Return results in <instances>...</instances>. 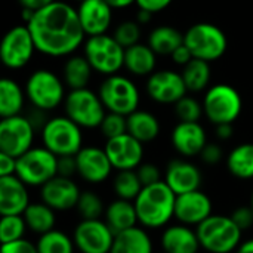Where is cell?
Segmentation results:
<instances>
[{"label":"cell","mask_w":253,"mask_h":253,"mask_svg":"<svg viewBox=\"0 0 253 253\" xmlns=\"http://www.w3.org/2000/svg\"><path fill=\"white\" fill-rule=\"evenodd\" d=\"M25 25L31 31L37 50L50 58L71 56L84 44L86 34L77 9L62 0L36 10L31 21Z\"/></svg>","instance_id":"cell-1"},{"label":"cell","mask_w":253,"mask_h":253,"mask_svg":"<svg viewBox=\"0 0 253 253\" xmlns=\"http://www.w3.org/2000/svg\"><path fill=\"white\" fill-rule=\"evenodd\" d=\"M133 203L139 224L144 228H163L175 218L176 194L165 179L144 187Z\"/></svg>","instance_id":"cell-2"},{"label":"cell","mask_w":253,"mask_h":253,"mask_svg":"<svg viewBox=\"0 0 253 253\" xmlns=\"http://www.w3.org/2000/svg\"><path fill=\"white\" fill-rule=\"evenodd\" d=\"M196 231L202 249L209 253L236 252L242 243L243 234L233 218L225 215H211L196 227Z\"/></svg>","instance_id":"cell-3"},{"label":"cell","mask_w":253,"mask_h":253,"mask_svg":"<svg viewBox=\"0 0 253 253\" xmlns=\"http://www.w3.org/2000/svg\"><path fill=\"white\" fill-rule=\"evenodd\" d=\"M25 95L36 110L42 113L52 111L65 101V83L53 71L40 68L27 79Z\"/></svg>","instance_id":"cell-4"},{"label":"cell","mask_w":253,"mask_h":253,"mask_svg":"<svg viewBox=\"0 0 253 253\" xmlns=\"http://www.w3.org/2000/svg\"><path fill=\"white\" fill-rule=\"evenodd\" d=\"M42 144L55 156H76L83 148L82 127L67 116H56L42 126Z\"/></svg>","instance_id":"cell-5"},{"label":"cell","mask_w":253,"mask_h":253,"mask_svg":"<svg viewBox=\"0 0 253 253\" xmlns=\"http://www.w3.org/2000/svg\"><path fill=\"white\" fill-rule=\"evenodd\" d=\"M184 44L190 49L193 58L206 62L221 59L228 49V39L222 28L211 22H197L184 34Z\"/></svg>","instance_id":"cell-6"},{"label":"cell","mask_w":253,"mask_h":253,"mask_svg":"<svg viewBox=\"0 0 253 253\" xmlns=\"http://www.w3.org/2000/svg\"><path fill=\"white\" fill-rule=\"evenodd\" d=\"M125 47L114 36L99 34L84 40L83 55L87 58L93 71L107 76L117 74L125 67Z\"/></svg>","instance_id":"cell-7"},{"label":"cell","mask_w":253,"mask_h":253,"mask_svg":"<svg viewBox=\"0 0 253 253\" xmlns=\"http://www.w3.org/2000/svg\"><path fill=\"white\" fill-rule=\"evenodd\" d=\"M64 110L65 116L82 129L99 127L108 113L99 93L90 90L89 87L70 90L64 101Z\"/></svg>","instance_id":"cell-8"},{"label":"cell","mask_w":253,"mask_h":253,"mask_svg":"<svg viewBox=\"0 0 253 253\" xmlns=\"http://www.w3.org/2000/svg\"><path fill=\"white\" fill-rule=\"evenodd\" d=\"M243 110V101L236 87L227 83H216L208 89L203 98V111L213 125L234 123Z\"/></svg>","instance_id":"cell-9"},{"label":"cell","mask_w":253,"mask_h":253,"mask_svg":"<svg viewBox=\"0 0 253 253\" xmlns=\"http://www.w3.org/2000/svg\"><path fill=\"white\" fill-rule=\"evenodd\" d=\"M107 111L129 116L138 110L141 95L133 80L122 74L107 76L98 90Z\"/></svg>","instance_id":"cell-10"},{"label":"cell","mask_w":253,"mask_h":253,"mask_svg":"<svg viewBox=\"0 0 253 253\" xmlns=\"http://www.w3.org/2000/svg\"><path fill=\"white\" fill-rule=\"evenodd\" d=\"M28 187H43L58 175V156L46 147H33L16 159V173Z\"/></svg>","instance_id":"cell-11"},{"label":"cell","mask_w":253,"mask_h":253,"mask_svg":"<svg viewBox=\"0 0 253 253\" xmlns=\"http://www.w3.org/2000/svg\"><path fill=\"white\" fill-rule=\"evenodd\" d=\"M37 50L30 28L22 25L12 27L1 39L0 59L9 70H21L28 65Z\"/></svg>","instance_id":"cell-12"},{"label":"cell","mask_w":253,"mask_h":253,"mask_svg":"<svg viewBox=\"0 0 253 253\" xmlns=\"http://www.w3.org/2000/svg\"><path fill=\"white\" fill-rule=\"evenodd\" d=\"M36 126L30 117L21 114L1 119L0 122V151L15 159L33 148Z\"/></svg>","instance_id":"cell-13"},{"label":"cell","mask_w":253,"mask_h":253,"mask_svg":"<svg viewBox=\"0 0 253 253\" xmlns=\"http://www.w3.org/2000/svg\"><path fill=\"white\" fill-rule=\"evenodd\" d=\"M116 233L105 219H82L74 231L73 240L80 253H110Z\"/></svg>","instance_id":"cell-14"},{"label":"cell","mask_w":253,"mask_h":253,"mask_svg":"<svg viewBox=\"0 0 253 253\" xmlns=\"http://www.w3.org/2000/svg\"><path fill=\"white\" fill-rule=\"evenodd\" d=\"M147 95L157 104L175 105L188 92L182 74L173 70H159L148 76L145 84Z\"/></svg>","instance_id":"cell-15"},{"label":"cell","mask_w":253,"mask_h":253,"mask_svg":"<svg viewBox=\"0 0 253 253\" xmlns=\"http://www.w3.org/2000/svg\"><path fill=\"white\" fill-rule=\"evenodd\" d=\"M104 150L116 170H135L144 159V144L130 133L107 139Z\"/></svg>","instance_id":"cell-16"},{"label":"cell","mask_w":253,"mask_h":253,"mask_svg":"<svg viewBox=\"0 0 253 253\" xmlns=\"http://www.w3.org/2000/svg\"><path fill=\"white\" fill-rule=\"evenodd\" d=\"M77 175L89 184H101L107 181L114 170L107 153L99 147H83L76 154Z\"/></svg>","instance_id":"cell-17"},{"label":"cell","mask_w":253,"mask_h":253,"mask_svg":"<svg viewBox=\"0 0 253 253\" xmlns=\"http://www.w3.org/2000/svg\"><path fill=\"white\" fill-rule=\"evenodd\" d=\"M82 190L73 178L56 175L43 187H40V197L47 206L56 212H67L76 209Z\"/></svg>","instance_id":"cell-18"},{"label":"cell","mask_w":253,"mask_h":253,"mask_svg":"<svg viewBox=\"0 0 253 253\" xmlns=\"http://www.w3.org/2000/svg\"><path fill=\"white\" fill-rule=\"evenodd\" d=\"M212 208H213L212 200L206 193H203L202 190L190 191L176 196L175 218L181 224L197 227L203 221H206L211 215H213Z\"/></svg>","instance_id":"cell-19"},{"label":"cell","mask_w":253,"mask_h":253,"mask_svg":"<svg viewBox=\"0 0 253 253\" xmlns=\"http://www.w3.org/2000/svg\"><path fill=\"white\" fill-rule=\"evenodd\" d=\"M113 7L105 0H84L79 3L77 13L87 37L107 34L113 22Z\"/></svg>","instance_id":"cell-20"},{"label":"cell","mask_w":253,"mask_h":253,"mask_svg":"<svg viewBox=\"0 0 253 253\" xmlns=\"http://www.w3.org/2000/svg\"><path fill=\"white\" fill-rule=\"evenodd\" d=\"M170 142L182 157H196L206 147L208 135L199 122H179L172 130Z\"/></svg>","instance_id":"cell-21"},{"label":"cell","mask_w":253,"mask_h":253,"mask_svg":"<svg viewBox=\"0 0 253 253\" xmlns=\"http://www.w3.org/2000/svg\"><path fill=\"white\" fill-rule=\"evenodd\" d=\"M165 182L172 188L176 196H179L200 190L203 176L200 169L194 163L184 159H175L166 168Z\"/></svg>","instance_id":"cell-22"},{"label":"cell","mask_w":253,"mask_h":253,"mask_svg":"<svg viewBox=\"0 0 253 253\" xmlns=\"http://www.w3.org/2000/svg\"><path fill=\"white\" fill-rule=\"evenodd\" d=\"M28 185L16 175L0 176V213L24 215L30 206Z\"/></svg>","instance_id":"cell-23"},{"label":"cell","mask_w":253,"mask_h":253,"mask_svg":"<svg viewBox=\"0 0 253 253\" xmlns=\"http://www.w3.org/2000/svg\"><path fill=\"white\" fill-rule=\"evenodd\" d=\"M160 245L165 253H199L202 248L197 231L181 222L163 230Z\"/></svg>","instance_id":"cell-24"},{"label":"cell","mask_w":253,"mask_h":253,"mask_svg":"<svg viewBox=\"0 0 253 253\" xmlns=\"http://www.w3.org/2000/svg\"><path fill=\"white\" fill-rule=\"evenodd\" d=\"M157 65V53L144 43H136L125 50V68L138 77L151 76Z\"/></svg>","instance_id":"cell-25"},{"label":"cell","mask_w":253,"mask_h":253,"mask_svg":"<svg viewBox=\"0 0 253 253\" xmlns=\"http://www.w3.org/2000/svg\"><path fill=\"white\" fill-rule=\"evenodd\" d=\"M154 246L150 234L145 228L132 227L129 230L120 231L114 237V243L110 253H153Z\"/></svg>","instance_id":"cell-26"},{"label":"cell","mask_w":253,"mask_h":253,"mask_svg":"<svg viewBox=\"0 0 253 253\" xmlns=\"http://www.w3.org/2000/svg\"><path fill=\"white\" fill-rule=\"evenodd\" d=\"M104 219L116 234L136 227L139 222L135 203L123 199H116L105 208Z\"/></svg>","instance_id":"cell-27"},{"label":"cell","mask_w":253,"mask_h":253,"mask_svg":"<svg viewBox=\"0 0 253 253\" xmlns=\"http://www.w3.org/2000/svg\"><path fill=\"white\" fill-rule=\"evenodd\" d=\"M160 130L162 127L159 119L150 111L136 110L127 116V133H130L142 144L157 139Z\"/></svg>","instance_id":"cell-28"},{"label":"cell","mask_w":253,"mask_h":253,"mask_svg":"<svg viewBox=\"0 0 253 253\" xmlns=\"http://www.w3.org/2000/svg\"><path fill=\"white\" fill-rule=\"evenodd\" d=\"M92 65L84 55H71L62 67V80L70 90L87 87L92 77Z\"/></svg>","instance_id":"cell-29"},{"label":"cell","mask_w":253,"mask_h":253,"mask_svg":"<svg viewBox=\"0 0 253 253\" xmlns=\"http://www.w3.org/2000/svg\"><path fill=\"white\" fill-rule=\"evenodd\" d=\"M55 212L56 211H53L44 202H36V203H30V206L27 208L22 216L25 219L28 231L42 236L55 230V224H56Z\"/></svg>","instance_id":"cell-30"},{"label":"cell","mask_w":253,"mask_h":253,"mask_svg":"<svg viewBox=\"0 0 253 253\" xmlns=\"http://www.w3.org/2000/svg\"><path fill=\"white\" fill-rule=\"evenodd\" d=\"M25 90L13 79L3 77L0 80V116L1 119L21 114L25 102Z\"/></svg>","instance_id":"cell-31"},{"label":"cell","mask_w":253,"mask_h":253,"mask_svg":"<svg viewBox=\"0 0 253 253\" xmlns=\"http://www.w3.org/2000/svg\"><path fill=\"white\" fill-rule=\"evenodd\" d=\"M181 44H184V34L170 25H159L148 36V46L157 55H172Z\"/></svg>","instance_id":"cell-32"},{"label":"cell","mask_w":253,"mask_h":253,"mask_svg":"<svg viewBox=\"0 0 253 253\" xmlns=\"http://www.w3.org/2000/svg\"><path fill=\"white\" fill-rule=\"evenodd\" d=\"M227 168L234 178L253 179V144L245 142L234 147L227 157Z\"/></svg>","instance_id":"cell-33"},{"label":"cell","mask_w":253,"mask_h":253,"mask_svg":"<svg viewBox=\"0 0 253 253\" xmlns=\"http://www.w3.org/2000/svg\"><path fill=\"white\" fill-rule=\"evenodd\" d=\"M182 79L185 82V86L190 92H202L205 90L212 77L211 71V62H206L203 59L193 58L184 68H182Z\"/></svg>","instance_id":"cell-34"},{"label":"cell","mask_w":253,"mask_h":253,"mask_svg":"<svg viewBox=\"0 0 253 253\" xmlns=\"http://www.w3.org/2000/svg\"><path fill=\"white\" fill-rule=\"evenodd\" d=\"M144 185L135 170H117L113 179V191L117 199L135 202Z\"/></svg>","instance_id":"cell-35"},{"label":"cell","mask_w":253,"mask_h":253,"mask_svg":"<svg viewBox=\"0 0 253 253\" xmlns=\"http://www.w3.org/2000/svg\"><path fill=\"white\" fill-rule=\"evenodd\" d=\"M39 253H74V240L61 230H52L46 234L39 236L36 243Z\"/></svg>","instance_id":"cell-36"},{"label":"cell","mask_w":253,"mask_h":253,"mask_svg":"<svg viewBox=\"0 0 253 253\" xmlns=\"http://www.w3.org/2000/svg\"><path fill=\"white\" fill-rule=\"evenodd\" d=\"M76 211L82 219H101L105 213V205L99 194L86 190L82 191L79 202L76 205Z\"/></svg>","instance_id":"cell-37"},{"label":"cell","mask_w":253,"mask_h":253,"mask_svg":"<svg viewBox=\"0 0 253 253\" xmlns=\"http://www.w3.org/2000/svg\"><path fill=\"white\" fill-rule=\"evenodd\" d=\"M28 227L22 215H3L0 221V242L10 243L15 240L25 239Z\"/></svg>","instance_id":"cell-38"},{"label":"cell","mask_w":253,"mask_h":253,"mask_svg":"<svg viewBox=\"0 0 253 253\" xmlns=\"http://www.w3.org/2000/svg\"><path fill=\"white\" fill-rule=\"evenodd\" d=\"M173 107L179 122H199L202 119V114H205L203 104H200L196 98L187 95L181 98Z\"/></svg>","instance_id":"cell-39"},{"label":"cell","mask_w":253,"mask_h":253,"mask_svg":"<svg viewBox=\"0 0 253 253\" xmlns=\"http://www.w3.org/2000/svg\"><path fill=\"white\" fill-rule=\"evenodd\" d=\"M114 39L126 49V47H130L136 43H139V39H141V25L136 22V21H123L120 22L114 33H113Z\"/></svg>","instance_id":"cell-40"},{"label":"cell","mask_w":253,"mask_h":253,"mask_svg":"<svg viewBox=\"0 0 253 253\" xmlns=\"http://www.w3.org/2000/svg\"><path fill=\"white\" fill-rule=\"evenodd\" d=\"M99 130L105 139H111L123 133H127V117L108 111L99 126Z\"/></svg>","instance_id":"cell-41"},{"label":"cell","mask_w":253,"mask_h":253,"mask_svg":"<svg viewBox=\"0 0 253 253\" xmlns=\"http://www.w3.org/2000/svg\"><path fill=\"white\" fill-rule=\"evenodd\" d=\"M136 173H138L144 187L163 181L162 179V170L159 169V166H156L153 163H141L136 169Z\"/></svg>","instance_id":"cell-42"},{"label":"cell","mask_w":253,"mask_h":253,"mask_svg":"<svg viewBox=\"0 0 253 253\" xmlns=\"http://www.w3.org/2000/svg\"><path fill=\"white\" fill-rule=\"evenodd\" d=\"M233 221L237 224V227L242 230V231H246L249 228L253 227V209L252 206H240L237 208L231 215Z\"/></svg>","instance_id":"cell-43"},{"label":"cell","mask_w":253,"mask_h":253,"mask_svg":"<svg viewBox=\"0 0 253 253\" xmlns=\"http://www.w3.org/2000/svg\"><path fill=\"white\" fill-rule=\"evenodd\" d=\"M0 253H39L36 243L27 240V239H21V240H15L10 243H3Z\"/></svg>","instance_id":"cell-44"},{"label":"cell","mask_w":253,"mask_h":253,"mask_svg":"<svg viewBox=\"0 0 253 253\" xmlns=\"http://www.w3.org/2000/svg\"><path fill=\"white\" fill-rule=\"evenodd\" d=\"M200 157H202L203 163L213 166V165L221 163V160L224 157V151H222L221 145L213 144V142H208L206 147L203 148V151L200 153Z\"/></svg>","instance_id":"cell-45"},{"label":"cell","mask_w":253,"mask_h":253,"mask_svg":"<svg viewBox=\"0 0 253 253\" xmlns=\"http://www.w3.org/2000/svg\"><path fill=\"white\" fill-rule=\"evenodd\" d=\"M77 173V162L76 156H62L58 157V175L73 178Z\"/></svg>","instance_id":"cell-46"},{"label":"cell","mask_w":253,"mask_h":253,"mask_svg":"<svg viewBox=\"0 0 253 253\" xmlns=\"http://www.w3.org/2000/svg\"><path fill=\"white\" fill-rule=\"evenodd\" d=\"M173 0H136L138 9L148 10L151 13H159L165 9H168L172 4Z\"/></svg>","instance_id":"cell-47"},{"label":"cell","mask_w":253,"mask_h":253,"mask_svg":"<svg viewBox=\"0 0 253 253\" xmlns=\"http://www.w3.org/2000/svg\"><path fill=\"white\" fill-rule=\"evenodd\" d=\"M16 173V159L0 151V176H9Z\"/></svg>","instance_id":"cell-48"},{"label":"cell","mask_w":253,"mask_h":253,"mask_svg":"<svg viewBox=\"0 0 253 253\" xmlns=\"http://www.w3.org/2000/svg\"><path fill=\"white\" fill-rule=\"evenodd\" d=\"M170 58H172L173 64L185 67V65L193 59V55H191L190 49H188L185 44H181V46H179V47H178V49L170 55Z\"/></svg>","instance_id":"cell-49"},{"label":"cell","mask_w":253,"mask_h":253,"mask_svg":"<svg viewBox=\"0 0 253 253\" xmlns=\"http://www.w3.org/2000/svg\"><path fill=\"white\" fill-rule=\"evenodd\" d=\"M21 7H27V9H31V10H40L46 6H49L50 3L56 1V0H18Z\"/></svg>","instance_id":"cell-50"},{"label":"cell","mask_w":253,"mask_h":253,"mask_svg":"<svg viewBox=\"0 0 253 253\" xmlns=\"http://www.w3.org/2000/svg\"><path fill=\"white\" fill-rule=\"evenodd\" d=\"M233 125L231 123H224V125H216V136L222 141H227L233 136Z\"/></svg>","instance_id":"cell-51"},{"label":"cell","mask_w":253,"mask_h":253,"mask_svg":"<svg viewBox=\"0 0 253 253\" xmlns=\"http://www.w3.org/2000/svg\"><path fill=\"white\" fill-rule=\"evenodd\" d=\"M153 15H154V13H151V12H148V10L138 9V13H136V18H135V21H136L139 25H147V24H150V22H151V19H153Z\"/></svg>","instance_id":"cell-52"},{"label":"cell","mask_w":253,"mask_h":253,"mask_svg":"<svg viewBox=\"0 0 253 253\" xmlns=\"http://www.w3.org/2000/svg\"><path fill=\"white\" fill-rule=\"evenodd\" d=\"M113 9H126L132 4H136V0H105Z\"/></svg>","instance_id":"cell-53"},{"label":"cell","mask_w":253,"mask_h":253,"mask_svg":"<svg viewBox=\"0 0 253 253\" xmlns=\"http://www.w3.org/2000/svg\"><path fill=\"white\" fill-rule=\"evenodd\" d=\"M236 253H253V239L242 242Z\"/></svg>","instance_id":"cell-54"},{"label":"cell","mask_w":253,"mask_h":253,"mask_svg":"<svg viewBox=\"0 0 253 253\" xmlns=\"http://www.w3.org/2000/svg\"><path fill=\"white\" fill-rule=\"evenodd\" d=\"M251 206H252V209H253V193H252V199H251Z\"/></svg>","instance_id":"cell-55"},{"label":"cell","mask_w":253,"mask_h":253,"mask_svg":"<svg viewBox=\"0 0 253 253\" xmlns=\"http://www.w3.org/2000/svg\"><path fill=\"white\" fill-rule=\"evenodd\" d=\"M74 1H79V3H82V1H84V0H74Z\"/></svg>","instance_id":"cell-56"}]
</instances>
